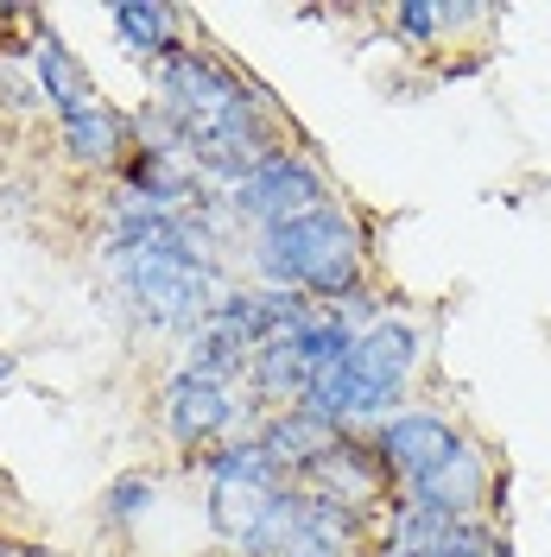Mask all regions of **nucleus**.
<instances>
[{
	"instance_id": "nucleus-1",
	"label": "nucleus",
	"mask_w": 551,
	"mask_h": 557,
	"mask_svg": "<svg viewBox=\"0 0 551 557\" xmlns=\"http://www.w3.org/2000/svg\"><path fill=\"white\" fill-rule=\"evenodd\" d=\"M247 273H254V285L305 292L317 305H336L355 285L375 278V247H368V228H362L355 209L323 203L310 215H298V222L247 235Z\"/></svg>"
},
{
	"instance_id": "nucleus-2",
	"label": "nucleus",
	"mask_w": 551,
	"mask_h": 557,
	"mask_svg": "<svg viewBox=\"0 0 551 557\" xmlns=\"http://www.w3.org/2000/svg\"><path fill=\"white\" fill-rule=\"evenodd\" d=\"M152 418L166 431V444L177 450V462H197L204 450L229 444V437H254L260 431V406L247 386H222L209 374H191V368H172L159 399H152Z\"/></svg>"
},
{
	"instance_id": "nucleus-3",
	"label": "nucleus",
	"mask_w": 551,
	"mask_h": 557,
	"mask_svg": "<svg viewBox=\"0 0 551 557\" xmlns=\"http://www.w3.org/2000/svg\"><path fill=\"white\" fill-rule=\"evenodd\" d=\"M336 203V190H330V172L317 165V152L310 146H285L273 152L260 172H247L235 190H229V215H235V228L242 235H267L279 222H298L310 209Z\"/></svg>"
},
{
	"instance_id": "nucleus-4",
	"label": "nucleus",
	"mask_w": 551,
	"mask_h": 557,
	"mask_svg": "<svg viewBox=\"0 0 551 557\" xmlns=\"http://www.w3.org/2000/svg\"><path fill=\"white\" fill-rule=\"evenodd\" d=\"M425 330H418L406 311L380 317L375 330H362L355 348H348V368H355V381H362V399H368V418L387 424L393 412H406V399H413L418 374H425Z\"/></svg>"
},
{
	"instance_id": "nucleus-5",
	"label": "nucleus",
	"mask_w": 551,
	"mask_h": 557,
	"mask_svg": "<svg viewBox=\"0 0 551 557\" xmlns=\"http://www.w3.org/2000/svg\"><path fill=\"white\" fill-rule=\"evenodd\" d=\"M501 482H507V469L494 462V450H488L482 437H463L450 462H438L425 482L400 487L393 500L425 507V513H450V520H494V494H501Z\"/></svg>"
},
{
	"instance_id": "nucleus-6",
	"label": "nucleus",
	"mask_w": 551,
	"mask_h": 557,
	"mask_svg": "<svg viewBox=\"0 0 551 557\" xmlns=\"http://www.w3.org/2000/svg\"><path fill=\"white\" fill-rule=\"evenodd\" d=\"M463 437H469V431H463L450 412H431V406H406V412H393L387 424L368 431V444H375V456H380V469H387V482H393V494H400V487H413V482H425L438 462H450Z\"/></svg>"
},
{
	"instance_id": "nucleus-7",
	"label": "nucleus",
	"mask_w": 551,
	"mask_h": 557,
	"mask_svg": "<svg viewBox=\"0 0 551 557\" xmlns=\"http://www.w3.org/2000/svg\"><path fill=\"white\" fill-rule=\"evenodd\" d=\"M305 487H310V494L343 500V507L368 513V520H380V513L393 507V482H387V469H380V456H375L368 437H336L330 450L310 462Z\"/></svg>"
},
{
	"instance_id": "nucleus-8",
	"label": "nucleus",
	"mask_w": 551,
	"mask_h": 557,
	"mask_svg": "<svg viewBox=\"0 0 551 557\" xmlns=\"http://www.w3.org/2000/svg\"><path fill=\"white\" fill-rule=\"evenodd\" d=\"M134 146H139L134 114L114 108V102H102L96 114H76V121H58V152L89 177H114L121 165H127Z\"/></svg>"
},
{
	"instance_id": "nucleus-9",
	"label": "nucleus",
	"mask_w": 551,
	"mask_h": 557,
	"mask_svg": "<svg viewBox=\"0 0 551 557\" xmlns=\"http://www.w3.org/2000/svg\"><path fill=\"white\" fill-rule=\"evenodd\" d=\"M33 76H38V89H45V108H51V121H76V114H96V108L108 102L102 83H96V70L76 58V45H64V33H58V26L38 38Z\"/></svg>"
},
{
	"instance_id": "nucleus-10",
	"label": "nucleus",
	"mask_w": 551,
	"mask_h": 557,
	"mask_svg": "<svg viewBox=\"0 0 551 557\" xmlns=\"http://www.w3.org/2000/svg\"><path fill=\"white\" fill-rule=\"evenodd\" d=\"M108 26H114L121 58L139 64V70L166 64L177 45H191V38H184L191 13H184V7H166V0H127V7H108Z\"/></svg>"
},
{
	"instance_id": "nucleus-11",
	"label": "nucleus",
	"mask_w": 551,
	"mask_h": 557,
	"mask_svg": "<svg viewBox=\"0 0 551 557\" xmlns=\"http://www.w3.org/2000/svg\"><path fill=\"white\" fill-rule=\"evenodd\" d=\"M254 437H260V450L273 456V469L285 475V482H305L310 462L330 450L336 437H348V431H336V424H323L317 412H305V406H298V412H267Z\"/></svg>"
},
{
	"instance_id": "nucleus-12",
	"label": "nucleus",
	"mask_w": 551,
	"mask_h": 557,
	"mask_svg": "<svg viewBox=\"0 0 551 557\" xmlns=\"http://www.w3.org/2000/svg\"><path fill=\"white\" fill-rule=\"evenodd\" d=\"M159 500H166V475H159L152 462L121 469V475L96 494V525H102L108 539H134V532H146V520L159 513Z\"/></svg>"
},
{
	"instance_id": "nucleus-13",
	"label": "nucleus",
	"mask_w": 551,
	"mask_h": 557,
	"mask_svg": "<svg viewBox=\"0 0 551 557\" xmlns=\"http://www.w3.org/2000/svg\"><path fill=\"white\" fill-rule=\"evenodd\" d=\"M177 348H184V355H177V368L209 374V381H222V386H247V361H254V348H247L242 336H229V330L204 323L197 336H184Z\"/></svg>"
},
{
	"instance_id": "nucleus-14",
	"label": "nucleus",
	"mask_w": 551,
	"mask_h": 557,
	"mask_svg": "<svg viewBox=\"0 0 551 557\" xmlns=\"http://www.w3.org/2000/svg\"><path fill=\"white\" fill-rule=\"evenodd\" d=\"M0 108L7 114H45V89H38V76H33V58H7L0 51Z\"/></svg>"
},
{
	"instance_id": "nucleus-15",
	"label": "nucleus",
	"mask_w": 551,
	"mask_h": 557,
	"mask_svg": "<svg viewBox=\"0 0 551 557\" xmlns=\"http://www.w3.org/2000/svg\"><path fill=\"white\" fill-rule=\"evenodd\" d=\"M20 381V348H0V393Z\"/></svg>"
},
{
	"instance_id": "nucleus-16",
	"label": "nucleus",
	"mask_w": 551,
	"mask_h": 557,
	"mask_svg": "<svg viewBox=\"0 0 551 557\" xmlns=\"http://www.w3.org/2000/svg\"><path fill=\"white\" fill-rule=\"evenodd\" d=\"M26 552H33L26 539H13V532H0V557H26Z\"/></svg>"
}]
</instances>
